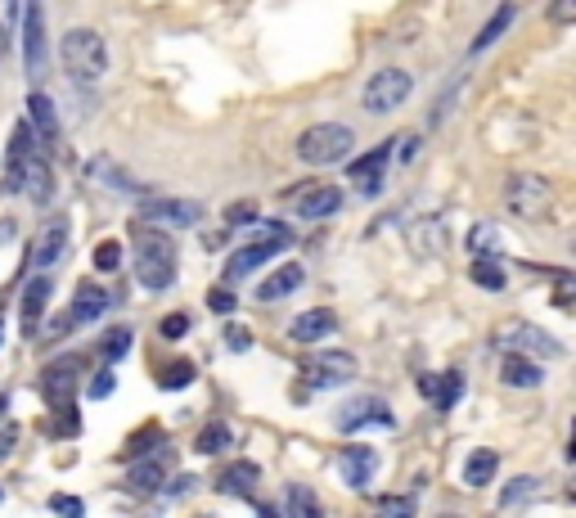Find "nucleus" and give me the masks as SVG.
I'll use <instances>...</instances> for the list:
<instances>
[{
    "mask_svg": "<svg viewBox=\"0 0 576 518\" xmlns=\"http://www.w3.org/2000/svg\"><path fill=\"white\" fill-rule=\"evenodd\" d=\"M5 406H9V401H5V397H0V410H5Z\"/></svg>",
    "mask_w": 576,
    "mask_h": 518,
    "instance_id": "54",
    "label": "nucleus"
},
{
    "mask_svg": "<svg viewBox=\"0 0 576 518\" xmlns=\"http://www.w3.org/2000/svg\"><path fill=\"white\" fill-rule=\"evenodd\" d=\"M225 221H230V226H243V221H257V203H230V208H225Z\"/></svg>",
    "mask_w": 576,
    "mask_h": 518,
    "instance_id": "43",
    "label": "nucleus"
},
{
    "mask_svg": "<svg viewBox=\"0 0 576 518\" xmlns=\"http://www.w3.org/2000/svg\"><path fill=\"white\" fill-rule=\"evenodd\" d=\"M50 509H54V514H81L86 505H81L77 496H50Z\"/></svg>",
    "mask_w": 576,
    "mask_h": 518,
    "instance_id": "48",
    "label": "nucleus"
},
{
    "mask_svg": "<svg viewBox=\"0 0 576 518\" xmlns=\"http://www.w3.org/2000/svg\"><path fill=\"white\" fill-rule=\"evenodd\" d=\"M333 329H338V316H333V311H324V307H315V311H302V316L288 325V334H293L297 343L311 347V343H324Z\"/></svg>",
    "mask_w": 576,
    "mask_h": 518,
    "instance_id": "18",
    "label": "nucleus"
},
{
    "mask_svg": "<svg viewBox=\"0 0 576 518\" xmlns=\"http://www.w3.org/2000/svg\"><path fill=\"white\" fill-rule=\"evenodd\" d=\"M495 469H500V455L482 446V451H473V455L464 460V482H468V487H491V482H495Z\"/></svg>",
    "mask_w": 576,
    "mask_h": 518,
    "instance_id": "27",
    "label": "nucleus"
},
{
    "mask_svg": "<svg viewBox=\"0 0 576 518\" xmlns=\"http://www.w3.org/2000/svg\"><path fill=\"white\" fill-rule=\"evenodd\" d=\"M162 478H167V464H162L158 455H149L144 464H135L131 478H126V482H131L135 491H158V487H162Z\"/></svg>",
    "mask_w": 576,
    "mask_h": 518,
    "instance_id": "31",
    "label": "nucleus"
},
{
    "mask_svg": "<svg viewBox=\"0 0 576 518\" xmlns=\"http://www.w3.org/2000/svg\"><path fill=\"white\" fill-rule=\"evenodd\" d=\"M50 275H36L23 289V334H36V320L45 316V302H50Z\"/></svg>",
    "mask_w": 576,
    "mask_h": 518,
    "instance_id": "26",
    "label": "nucleus"
},
{
    "mask_svg": "<svg viewBox=\"0 0 576 518\" xmlns=\"http://www.w3.org/2000/svg\"><path fill=\"white\" fill-rule=\"evenodd\" d=\"M225 347H230V352H248L252 334H248V329H239V325H230V329H225Z\"/></svg>",
    "mask_w": 576,
    "mask_h": 518,
    "instance_id": "45",
    "label": "nucleus"
},
{
    "mask_svg": "<svg viewBox=\"0 0 576 518\" xmlns=\"http://www.w3.org/2000/svg\"><path fill=\"white\" fill-rule=\"evenodd\" d=\"M23 28H27V77L41 82V73H45V14H41V0H27Z\"/></svg>",
    "mask_w": 576,
    "mask_h": 518,
    "instance_id": "12",
    "label": "nucleus"
},
{
    "mask_svg": "<svg viewBox=\"0 0 576 518\" xmlns=\"http://www.w3.org/2000/svg\"><path fill=\"white\" fill-rule=\"evenodd\" d=\"M369 424H378V428H392L396 424V415L387 410L383 397H360V401H347V406L338 410V428H342V433H356V428H369Z\"/></svg>",
    "mask_w": 576,
    "mask_h": 518,
    "instance_id": "7",
    "label": "nucleus"
},
{
    "mask_svg": "<svg viewBox=\"0 0 576 518\" xmlns=\"http://www.w3.org/2000/svg\"><path fill=\"white\" fill-rule=\"evenodd\" d=\"M117 266H122V244H117V239H104V244H95V271L113 275Z\"/></svg>",
    "mask_w": 576,
    "mask_h": 518,
    "instance_id": "38",
    "label": "nucleus"
},
{
    "mask_svg": "<svg viewBox=\"0 0 576 518\" xmlns=\"http://www.w3.org/2000/svg\"><path fill=\"white\" fill-rule=\"evenodd\" d=\"M63 248H68V217H50L41 230H36V244H32V262L41 266H54L63 257Z\"/></svg>",
    "mask_w": 576,
    "mask_h": 518,
    "instance_id": "14",
    "label": "nucleus"
},
{
    "mask_svg": "<svg viewBox=\"0 0 576 518\" xmlns=\"http://www.w3.org/2000/svg\"><path fill=\"white\" fill-rule=\"evenodd\" d=\"M356 374V356L351 352H324L315 361H306V383L311 388H333V383H347Z\"/></svg>",
    "mask_w": 576,
    "mask_h": 518,
    "instance_id": "9",
    "label": "nucleus"
},
{
    "mask_svg": "<svg viewBox=\"0 0 576 518\" xmlns=\"http://www.w3.org/2000/svg\"><path fill=\"white\" fill-rule=\"evenodd\" d=\"M455 95H459V77H450V86H446V91H441V100L432 104V113H428V122H432V127H437V122L446 118V109H450V104H455Z\"/></svg>",
    "mask_w": 576,
    "mask_h": 518,
    "instance_id": "41",
    "label": "nucleus"
},
{
    "mask_svg": "<svg viewBox=\"0 0 576 518\" xmlns=\"http://www.w3.org/2000/svg\"><path fill=\"white\" fill-rule=\"evenodd\" d=\"M113 388H117V379H113V370H99L95 379H90V397L95 401H104V397H113Z\"/></svg>",
    "mask_w": 576,
    "mask_h": 518,
    "instance_id": "42",
    "label": "nucleus"
},
{
    "mask_svg": "<svg viewBox=\"0 0 576 518\" xmlns=\"http://www.w3.org/2000/svg\"><path fill=\"white\" fill-rule=\"evenodd\" d=\"M144 221H158V226H194L203 217L198 203H180V199H144L140 203Z\"/></svg>",
    "mask_w": 576,
    "mask_h": 518,
    "instance_id": "15",
    "label": "nucleus"
},
{
    "mask_svg": "<svg viewBox=\"0 0 576 518\" xmlns=\"http://www.w3.org/2000/svg\"><path fill=\"white\" fill-rule=\"evenodd\" d=\"M410 95H414V77L405 73V68H378V73L360 86V109L374 113V118H387V113H396Z\"/></svg>",
    "mask_w": 576,
    "mask_h": 518,
    "instance_id": "4",
    "label": "nucleus"
},
{
    "mask_svg": "<svg viewBox=\"0 0 576 518\" xmlns=\"http://www.w3.org/2000/svg\"><path fill=\"white\" fill-rule=\"evenodd\" d=\"M225 446H230V428H225V424H207L203 433H198L194 451L198 455H216V451H225Z\"/></svg>",
    "mask_w": 576,
    "mask_h": 518,
    "instance_id": "35",
    "label": "nucleus"
},
{
    "mask_svg": "<svg viewBox=\"0 0 576 518\" xmlns=\"http://www.w3.org/2000/svg\"><path fill=\"white\" fill-rule=\"evenodd\" d=\"M549 19H554V23H572L576 19V0H554V5H549Z\"/></svg>",
    "mask_w": 576,
    "mask_h": 518,
    "instance_id": "46",
    "label": "nucleus"
},
{
    "mask_svg": "<svg viewBox=\"0 0 576 518\" xmlns=\"http://www.w3.org/2000/svg\"><path fill=\"white\" fill-rule=\"evenodd\" d=\"M207 307H212L216 316H230V311H234V293L230 289H212V293H207Z\"/></svg>",
    "mask_w": 576,
    "mask_h": 518,
    "instance_id": "44",
    "label": "nucleus"
},
{
    "mask_svg": "<svg viewBox=\"0 0 576 518\" xmlns=\"http://www.w3.org/2000/svg\"><path fill=\"white\" fill-rule=\"evenodd\" d=\"M104 311H108V293L86 280V284H77V302H72V311H68L63 325H90V320H99Z\"/></svg>",
    "mask_w": 576,
    "mask_h": 518,
    "instance_id": "20",
    "label": "nucleus"
},
{
    "mask_svg": "<svg viewBox=\"0 0 576 518\" xmlns=\"http://www.w3.org/2000/svg\"><path fill=\"white\" fill-rule=\"evenodd\" d=\"M302 280H306V271L302 266H279L275 275H266V280L257 284V302H279V298H293L297 289H302Z\"/></svg>",
    "mask_w": 576,
    "mask_h": 518,
    "instance_id": "19",
    "label": "nucleus"
},
{
    "mask_svg": "<svg viewBox=\"0 0 576 518\" xmlns=\"http://www.w3.org/2000/svg\"><path fill=\"white\" fill-rule=\"evenodd\" d=\"M14 442H18V428L5 424V428H0V460H9V455H14Z\"/></svg>",
    "mask_w": 576,
    "mask_h": 518,
    "instance_id": "50",
    "label": "nucleus"
},
{
    "mask_svg": "<svg viewBox=\"0 0 576 518\" xmlns=\"http://www.w3.org/2000/svg\"><path fill=\"white\" fill-rule=\"evenodd\" d=\"M374 469H378L374 446H342L338 473H342V482H347V487H365V482L374 478Z\"/></svg>",
    "mask_w": 576,
    "mask_h": 518,
    "instance_id": "16",
    "label": "nucleus"
},
{
    "mask_svg": "<svg viewBox=\"0 0 576 518\" xmlns=\"http://www.w3.org/2000/svg\"><path fill=\"white\" fill-rule=\"evenodd\" d=\"M504 203H509L513 217L536 221L540 212L549 208V181H545V176H531V172L513 176V181L504 185Z\"/></svg>",
    "mask_w": 576,
    "mask_h": 518,
    "instance_id": "6",
    "label": "nucleus"
},
{
    "mask_svg": "<svg viewBox=\"0 0 576 518\" xmlns=\"http://www.w3.org/2000/svg\"><path fill=\"white\" fill-rule=\"evenodd\" d=\"M194 482H198V478H189V473H185V478H176V487H171V496H189V491H194Z\"/></svg>",
    "mask_w": 576,
    "mask_h": 518,
    "instance_id": "51",
    "label": "nucleus"
},
{
    "mask_svg": "<svg viewBox=\"0 0 576 518\" xmlns=\"http://www.w3.org/2000/svg\"><path fill=\"white\" fill-rule=\"evenodd\" d=\"M419 388L437 410H450L459 401V392H464V379L446 370V374H428V379H419Z\"/></svg>",
    "mask_w": 576,
    "mask_h": 518,
    "instance_id": "25",
    "label": "nucleus"
},
{
    "mask_svg": "<svg viewBox=\"0 0 576 518\" xmlns=\"http://www.w3.org/2000/svg\"><path fill=\"white\" fill-rule=\"evenodd\" d=\"M378 509H383V514H410L414 500L410 496H387V500H378Z\"/></svg>",
    "mask_w": 576,
    "mask_h": 518,
    "instance_id": "47",
    "label": "nucleus"
},
{
    "mask_svg": "<svg viewBox=\"0 0 576 518\" xmlns=\"http://www.w3.org/2000/svg\"><path fill=\"white\" fill-rule=\"evenodd\" d=\"M158 442H162V433H158V428H149V433H135V437H131V442H126L122 460H140V455L158 451Z\"/></svg>",
    "mask_w": 576,
    "mask_h": 518,
    "instance_id": "39",
    "label": "nucleus"
},
{
    "mask_svg": "<svg viewBox=\"0 0 576 518\" xmlns=\"http://www.w3.org/2000/svg\"><path fill=\"white\" fill-rule=\"evenodd\" d=\"M135 280L149 293H162L176 284V239L158 221L135 226Z\"/></svg>",
    "mask_w": 576,
    "mask_h": 518,
    "instance_id": "1",
    "label": "nucleus"
},
{
    "mask_svg": "<svg viewBox=\"0 0 576 518\" xmlns=\"http://www.w3.org/2000/svg\"><path fill=\"white\" fill-rule=\"evenodd\" d=\"M288 239H293V235H288L284 226H261L257 239H252L248 248H239V253L225 262V280H230V284H234V280H248V275L257 271L266 257H275L279 248H288Z\"/></svg>",
    "mask_w": 576,
    "mask_h": 518,
    "instance_id": "5",
    "label": "nucleus"
},
{
    "mask_svg": "<svg viewBox=\"0 0 576 518\" xmlns=\"http://www.w3.org/2000/svg\"><path fill=\"white\" fill-rule=\"evenodd\" d=\"M468 248H473L477 257H491L495 248H500V235H495V226H486V221H482V226L468 230Z\"/></svg>",
    "mask_w": 576,
    "mask_h": 518,
    "instance_id": "36",
    "label": "nucleus"
},
{
    "mask_svg": "<svg viewBox=\"0 0 576 518\" xmlns=\"http://www.w3.org/2000/svg\"><path fill=\"white\" fill-rule=\"evenodd\" d=\"M32 127L27 122H18L14 140H9V154H5V194H18V185H23V172L27 163H32Z\"/></svg>",
    "mask_w": 576,
    "mask_h": 518,
    "instance_id": "13",
    "label": "nucleus"
},
{
    "mask_svg": "<svg viewBox=\"0 0 576 518\" xmlns=\"http://www.w3.org/2000/svg\"><path fill=\"white\" fill-rule=\"evenodd\" d=\"M284 509H288V514H302V518H315V514H320V505H315V496H311L306 487H288Z\"/></svg>",
    "mask_w": 576,
    "mask_h": 518,
    "instance_id": "37",
    "label": "nucleus"
},
{
    "mask_svg": "<svg viewBox=\"0 0 576 518\" xmlns=\"http://www.w3.org/2000/svg\"><path fill=\"white\" fill-rule=\"evenodd\" d=\"M194 361H171V365H162V374H158V388H167V392H176V388H189L194 383Z\"/></svg>",
    "mask_w": 576,
    "mask_h": 518,
    "instance_id": "32",
    "label": "nucleus"
},
{
    "mask_svg": "<svg viewBox=\"0 0 576 518\" xmlns=\"http://www.w3.org/2000/svg\"><path fill=\"white\" fill-rule=\"evenodd\" d=\"M414 154H419V136H405V140H401V149H396V163L410 167V163H414Z\"/></svg>",
    "mask_w": 576,
    "mask_h": 518,
    "instance_id": "49",
    "label": "nucleus"
},
{
    "mask_svg": "<svg viewBox=\"0 0 576 518\" xmlns=\"http://www.w3.org/2000/svg\"><path fill=\"white\" fill-rule=\"evenodd\" d=\"M77 374H81L77 356H63V361L45 365V370H41V397L50 401V406H68L72 388H77Z\"/></svg>",
    "mask_w": 576,
    "mask_h": 518,
    "instance_id": "8",
    "label": "nucleus"
},
{
    "mask_svg": "<svg viewBox=\"0 0 576 518\" xmlns=\"http://www.w3.org/2000/svg\"><path fill=\"white\" fill-rule=\"evenodd\" d=\"M5 55H9V32L0 28V64H5Z\"/></svg>",
    "mask_w": 576,
    "mask_h": 518,
    "instance_id": "52",
    "label": "nucleus"
},
{
    "mask_svg": "<svg viewBox=\"0 0 576 518\" xmlns=\"http://www.w3.org/2000/svg\"><path fill=\"white\" fill-rule=\"evenodd\" d=\"M338 208H342L338 185H306V190L293 199V212H297V217H306V221H324V217H333Z\"/></svg>",
    "mask_w": 576,
    "mask_h": 518,
    "instance_id": "11",
    "label": "nucleus"
},
{
    "mask_svg": "<svg viewBox=\"0 0 576 518\" xmlns=\"http://www.w3.org/2000/svg\"><path fill=\"white\" fill-rule=\"evenodd\" d=\"M158 334H162V338H167V343H176V338H180V334H189V316H185V311H171V316H162Z\"/></svg>",
    "mask_w": 576,
    "mask_h": 518,
    "instance_id": "40",
    "label": "nucleus"
},
{
    "mask_svg": "<svg viewBox=\"0 0 576 518\" xmlns=\"http://www.w3.org/2000/svg\"><path fill=\"white\" fill-rule=\"evenodd\" d=\"M59 59H63V73H68L81 91H95L108 73V46L95 28H72L68 37L59 41Z\"/></svg>",
    "mask_w": 576,
    "mask_h": 518,
    "instance_id": "2",
    "label": "nucleus"
},
{
    "mask_svg": "<svg viewBox=\"0 0 576 518\" xmlns=\"http://www.w3.org/2000/svg\"><path fill=\"white\" fill-rule=\"evenodd\" d=\"M131 329H126V325H117V329H108V334H104V343H99V352H104V361L108 365H113V361H122V356L126 352H131Z\"/></svg>",
    "mask_w": 576,
    "mask_h": 518,
    "instance_id": "34",
    "label": "nucleus"
},
{
    "mask_svg": "<svg viewBox=\"0 0 576 518\" xmlns=\"http://www.w3.org/2000/svg\"><path fill=\"white\" fill-rule=\"evenodd\" d=\"M540 491V478H531V473H522V478H513L509 487L500 491V509H513V505H522L527 496H536Z\"/></svg>",
    "mask_w": 576,
    "mask_h": 518,
    "instance_id": "33",
    "label": "nucleus"
},
{
    "mask_svg": "<svg viewBox=\"0 0 576 518\" xmlns=\"http://www.w3.org/2000/svg\"><path fill=\"white\" fill-rule=\"evenodd\" d=\"M504 343L513 347V352H527V356H563V343H558L554 334H545V329H536V325H527V320H518V325H509L504 329Z\"/></svg>",
    "mask_w": 576,
    "mask_h": 518,
    "instance_id": "10",
    "label": "nucleus"
},
{
    "mask_svg": "<svg viewBox=\"0 0 576 518\" xmlns=\"http://www.w3.org/2000/svg\"><path fill=\"white\" fill-rule=\"evenodd\" d=\"M18 194H27V199L36 203V208H45V203L54 199V176H50V167H45L36 154H32V163H27V172H23V185H18Z\"/></svg>",
    "mask_w": 576,
    "mask_h": 518,
    "instance_id": "24",
    "label": "nucleus"
},
{
    "mask_svg": "<svg viewBox=\"0 0 576 518\" xmlns=\"http://www.w3.org/2000/svg\"><path fill=\"white\" fill-rule=\"evenodd\" d=\"M387 154H392V149H374V154H365L360 163H351V181L360 185V194H365V199H378V190H383Z\"/></svg>",
    "mask_w": 576,
    "mask_h": 518,
    "instance_id": "21",
    "label": "nucleus"
},
{
    "mask_svg": "<svg viewBox=\"0 0 576 518\" xmlns=\"http://www.w3.org/2000/svg\"><path fill=\"white\" fill-rule=\"evenodd\" d=\"M351 149H356V136L351 127L342 122H315L297 136V163L306 167H333V163H347Z\"/></svg>",
    "mask_w": 576,
    "mask_h": 518,
    "instance_id": "3",
    "label": "nucleus"
},
{
    "mask_svg": "<svg viewBox=\"0 0 576 518\" xmlns=\"http://www.w3.org/2000/svg\"><path fill=\"white\" fill-rule=\"evenodd\" d=\"M410 248H414V257H437L441 248H446V230H441V221H419V226L410 230Z\"/></svg>",
    "mask_w": 576,
    "mask_h": 518,
    "instance_id": "28",
    "label": "nucleus"
},
{
    "mask_svg": "<svg viewBox=\"0 0 576 518\" xmlns=\"http://www.w3.org/2000/svg\"><path fill=\"white\" fill-rule=\"evenodd\" d=\"M0 343H5V320H0Z\"/></svg>",
    "mask_w": 576,
    "mask_h": 518,
    "instance_id": "53",
    "label": "nucleus"
},
{
    "mask_svg": "<svg viewBox=\"0 0 576 518\" xmlns=\"http://www.w3.org/2000/svg\"><path fill=\"white\" fill-rule=\"evenodd\" d=\"M257 478H261V469L252 460H234L230 469L216 478V491H225V496H248L252 500V491H257Z\"/></svg>",
    "mask_w": 576,
    "mask_h": 518,
    "instance_id": "23",
    "label": "nucleus"
},
{
    "mask_svg": "<svg viewBox=\"0 0 576 518\" xmlns=\"http://www.w3.org/2000/svg\"><path fill=\"white\" fill-rule=\"evenodd\" d=\"M500 379L509 383V388H540V383H545V370H540L536 356L513 352L509 347V356L500 361Z\"/></svg>",
    "mask_w": 576,
    "mask_h": 518,
    "instance_id": "17",
    "label": "nucleus"
},
{
    "mask_svg": "<svg viewBox=\"0 0 576 518\" xmlns=\"http://www.w3.org/2000/svg\"><path fill=\"white\" fill-rule=\"evenodd\" d=\"M513 19H518V5H513V0H504V5H495V14H491V19H486V28L473 37V46H468V55H482V50H491L495 41H500L504 32L513 28Z\"/></svg>",
    "mask_w": 576,
    "mask_h": 518,
    "instance_id": "22",
    "label": "nucleus"
},
{
    "mask_svg": "<svg viewBox=\"0 0 576 518\" xmlns=\"http://www.w3.org/2000/svg\"><path fill=\"white\" fill-rule=\"evenodd\" d=\"M27 113H32L36 131H41L45 140L59 136V113H54V104H50V95H45V91H32V95H27Z\"/></svg>",
    "mask_w": 576,
    "mask_h": 518,
    "instance_id": "29",
    "label": "nucleus"
},
{
    "mask_svg": "<svg viewBox=\"0 0 576 518\" xmlns=\"http://www.w3.org/2000/svg\"><path fill=\"white\" fill-rule=\"evenodd\" d=\"M468 280H473L477 289H491V293H500L509 275H504V266L495 262V257H477V262L468 266Z\"/></svg>",
    "mask_w": 576,
    "mask_h": 518,
    "instance_id": "30",
    "label": "nucleus"
}]
</instances>
